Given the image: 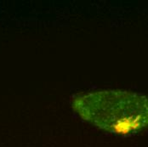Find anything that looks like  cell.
Returning <instances> with one entry per match:
<instances>
[{"label": "cell", "mask_w": 148, "mask_h": 147, "mask_svg": "<svg viewBox=\"0 0 148 147\" xmlns=\"http://www.w3.org/2000/svg\"><path fill=\"white\" fill-rule=\"evenodd\" d=\"M73 111L96 128L117 135L148 129V96L119 89L96 90L72 97Z\"/></svg>", "instance_id": "1"}]
</instances>
